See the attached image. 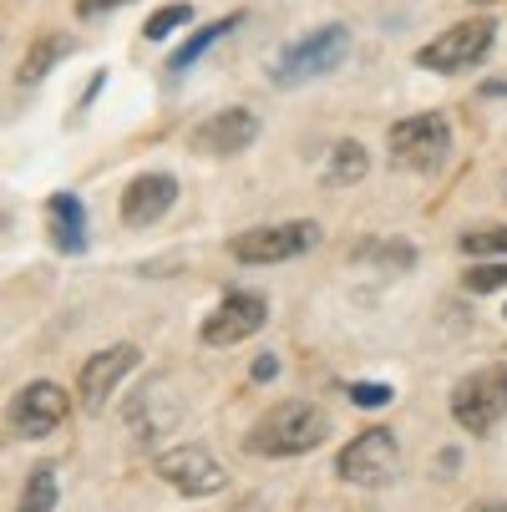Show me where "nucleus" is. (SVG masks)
<instances>
[{
	"label": "nucleus",
	"instance_id": "1",
	"mask_svg": "<svg viewBox=\"0 0 507 512\" xmlns=\"http://www.w3.org/2000/svg\"><path fill=\"white\" fill-rule=\"evenodd\" d=\"M330 436V416L315 401H279L259 416V426L244 436L254 457H305Z\"/></svg>",
	"mask_w": 507,
	"mask_h": 512
},
{
	"label": "nucleus",
	"instance_id": "2",
	"mask_svg": "<svg viewBox=\"0 0 507 512\" xmlns=\"http://www.w3.org/2000/svg\"><path fill=\"white\" fill-rule=\"evenodd\" d=\"M345 51H350V31L345 26H320V31L300 36L295 46H284V56L274 61V82L300 87V82L330 77V71L345 61Z\"/></svg>",
	"mask_w": 507,
	"mask_h": 512
},
{
	"label": "nucleus",
	"instance_id": "3",
	"mask_svg": "<svg viewBox=\"0 0 507 512\" xmlns=\"http://www.w3.org/2000/svg\"><path fill=\"white\" fill-rule=\"evenodd\" d=\"M452 416L462 431H492L507 416V365H482L452 386Z\"/></svg>",
	"mask_w": 507,
	"mask_h": 512
},
{
	"label": "nucleus",
	"instance_id": "4",
	"mask_svg": "<svg viewBox=\"0 0 507 512\" xmlns=\"http://www.w3.org/2000/svg\"><path fill=\"white\" fill-rule=\"evenodd\" d=\"M386 142H391L396 163H406L416 173H437L447 163V148H452V127L442 112H416V117H401Z\"/></svg>",
	"mask_w": 507,
	"mask_h": 512
},
{
	"label": "nucleus",
	"instance_id": "5",
	"mask_svg": "<svg viewBox=\"0 0 507 512\" xmlns=\"http://www.w3.org/2000/svg\"><path fill=\"white\" fill-rule=\"evenodd\" d=\"M396 467H401V447H396V436L386 426H366L335 457L340 482H355V487H386L396 477Z\"/></svg>",
	"mask_w": 507,
	"mask_h": 512
},
{
	"label": "nucleus",
	"instance_id": "6",
	"mask_svg": "<svg viewBox=\"0 0 507 512\" xmlns=\"http://www.w3.org/2000/svg\"><path fill=\"white\" fill-rule=\"evenodd\" d=\"M492 36H497V26H492L487 16L457 21V26H447L437 41H426V46L416 51V66H426V71H467V66H477V61L487 56Z\"/></svg>",
	"mask_w": 507,
	"mask_h": 512
},
{
	"label": "nucleus",
	"instance_id": "7",
	"mask_svg": "<svg viewBox=\"0 0 507 512\" xmlns=\"http://www.w3.org/2000/svg\"><path fill=\"white\" fill-rule=\"evenodd\" d=\"M320 244V224H274V229H244L234 244H229V254L239 259V264H279V259H295V254H305V249H315Z\"/></svg>",
	"mask_w": 507,
	"mask_h": 512
},
{
	"label": "nucleus",
	"instance_id": "8",
	"mask_svg": "<svg viewBox=\"0 0 507 512\" xmlns=\"http://www.w3.org/2000/svg\"><path fill=\"white\" fill-rule=\"evenodd\" d=\"M264 320H269V300L254 295V289H234V295H224V305L203 320L198 335H203V345H239L254 330H264Z\"/></svg>",
	"mask_w": 507,
	"mask_h": 512
},
{
	"label": "nucleus",
	"instance_id": "9",
	"mask_svg": "<svg viewBox=\"0 0 507 512\" xmlns=\"http://www.w3.org/2000/svg\"><path fill=\"white\" fill-rule=\"evenodd\" d=\"M153 472L168 482V487H178L183 497H213L224 487V467L213 462L203 447H173V452H163L158 462H153Z\"/></svg>",
	"mask_w": 507,
	"mask_h": 512
},
{
	"label": "nucleus",
	"instance_id": "10",
	"mask_svg": "<svg viewBox=\"0 0 507 512\" xmlns=\"http://www.w3.org/2000/svg\"><path fill=\"white\" fill-rule=\"evenodd\" d=\"M254 137H259V117L244 112V107H224V112H213L193 127V148L213 153V158H234V153L254 148Z\"/></svg>",
	"mask_w": 507,
	"mask_h": 512
},
{
	"label": "nucleus",
	"instance_id": "11",
	"mask_svg": "<svg viewBox=\"0 0 507 512\" xmlns=\"http://www.w3.org/2000/svg\"><path fill=\"white\" fill-rule=\"evenodd\" d=\"M173 203H178V178L173 173H142L122 188V224H132V229L158 224Z\"/></svg>",
	"mask_w": 507,
	"mask_h": 512
},
{
	"label": "nucleus",
	"instance_id": "12",
	"mask_svg": "<svg viewBox=\"0 0 507 512\" xmlns=\"http://www.w3.org/2000/svg\"><path fill=\"white\" fill-rule=\"evenodd\" d=\"M137 365V345H112V350H102V355H92L87 365H82V381H77V391H82V406L87 411H102V401L117 391V381Z\"/></svg>",
	"mask_w": 507,
	"mask_h": 512
},
{
	"label": "nucleus",
	"instance_id": "13",
	"mask_svg": "<svg viewBox=\"0 0 507 512\" xmlns=\"http://www.w3.org/2000/svg\"><path fill=\"white\" fill-rule=\"evenodd\" d=\"M66 411H71V401L56 381H31L16 401V431L21 436H46L66 421Z\"/></svg>",
	"mask_w": 507,
	"mask_h": 512
},
{
	"label": "nucleus",
	"instance_id": "14",
	"mask_svg": "<svg viewBox=\"0 0 507 512\" xmlns=\"http://www.w3.org/2000/svg\"><path fill=\"white\" fill-rule=\"evenodd\" d=\"M51 213V239L61 254H82L87 249V213H82V198H71V193H56L46 203Z\"/></svg>",
	"mask_w": 507,
	"mask_h": 512
},
{
	"label": "nucleus",
	"instance_id": "15",
	"mask_svg": "<svg viewBox=\"0 0 507 512\" xmlns=\"http://www.w3.org/2000/svg\"><path fill=\"white\" fill-rule=\"evenodd\" d=\"M61 56H71V36H56V31H51V36H41V41L21 56V71H16L21 87H36L51 66H61Z\"/></svg>",
	"mask_w": 507,
	"mask_h": 512
},
{
	"label": "nucleus",
	"instance_id": "16",
	"mask_svg": "<svg viewBox=\"0 0 507 512\" xmlns=\"http://www.w3.org/2000/svg\"><path fill=\"white\" fill-rule=\"evenodd\" d=\"M366 168H371V158H366V148L360 142H335L330 148V168H325V188H350V183H360L366 178Z\"/></svg>",
	"mask_w": 507,
	"mask_h": 512
},
{
	"label": "nucleus",
	"instance_id": "17",
	"mask_svg": "<svg viewBox=\"0 0 507 512\" xmlns=\"http://www.w3.org/2000/svg\"><path fill=\"white\" fill-rule=\"evenodd\" d=\"M234 26H244V11H234V16H224V21H213V26L193 31V36H188V41H183V46L173 51V61H168V66H173V71H188V66H193V61H198V56H203V51H208L213 41H224V36H229Z\"/></svg>",
	"mask_w": 507,
	"mask_h": 512
},
{
	"label": "nucleus",
	"instance_id": "18",
	"mask_svg": "<svg viewBox=\"0 0 507 512\" xmlns=\"http://www.w3.org/2000/svg\"><path fill=\"white\" fill-rule=\"evenodd\" d=\"M51 507H56V462H41V467H31L16 512H51Z\"/></svg>",
	"mask_w": 507,
	"mask_h": 512
},
{
	"label": "nucleus",
	"instance_id": "19",
	"mask_svg": "<svg viewBox=\"0 0 507 512\" xmlns=\"http://www.w3.org/2000/svg\"><path fill=\"white\" fill-rule=\"evenodd\" d=\"M188 21H193V6H188V0H173V6H163V11L148 16L142 36H148V41H163V36H173L178 26H188Z\"/></svg>",
	"mask_w": 507,
	"mask_h": 512
},
{
	"label": "nucleus",
	"instance_id": "20",
	"mask_svg": "<svg viewBox=\"0 0 507 512\" xmlns=\"http://www.w3.org/2000/svg\"><path fill=\"white\" fill-rule=\"evenodd\" d=\"M462 254H502V259H507V229L492 224V229H472V234H462Z\"/></svg>",
	"mask_w": 507,
	"mask_h": 512
},
{
	"label": "nucleus",
	"instance_id": "21",
	"mask_svg": "<svg viewBox=\"0 0 507 512\" xmlns=\"http://www.w3.org/2000/svg\"><path fill=\"white\" fill-rule=\"evenodd\" d=\"M462 284L472 289V295H492V289H507V259L497 264H482V269H467Z\"/></svg>",
	"mask_w": 507,
	"mask_h": 512
},
{
	"label": "nucleus",
	"instance_id": "22",
	"mask_svg": "<svg viewBox=\"0 0 507 512\" xmlns=\"http://www.w3.org/2000/svg\"><path fill=\"white\" fill-rule=\"evenodd\" d=\"M396 391L391 386H381V381H360V386H350V401L355 406H386Z\"/></svg>",
	"mask_w": 507,
	"mask_h": 512
},
{
	"label": "nucleus",
	"instance_id": "23",
	"mask_svg": "<svg viewBox=\"0 0 507 512\" xmlns=\"http://www.w3.org/2000/svg\"><path fill=\"white\" fill-rule=\"evenodd\" d=\"M249 376H254V381H274V376H279V360H274V355H259Z\"/></svg>",
	"mask_w": 507,
	"mask_h": 512
},
{
	"label": "nucleus",
	"instance_id": "24",
	"mask_svg": "<svg viewBox=\"0 0 507 512\" xmlns=\"http://www.w3.org/2000/svg\"><path fill=\"white\" fill-rule=\"evenodd\" d=\"M122 0H77V16H97V11H112Z\"/></svg>",
	"mask_w": 507,
	"mask_h": 512
},
{
	"label": "nucleus",
	"instance_id": "25",
	"mask_svg": "<svg viewBox=\"0 0 507 512\" xmlns=\"http://www.w3.org/2000/svg\"><path fill=\"white\" fill-rule=\"evenodd\" d=\"M234 512H269V507H264V502H259V497H244V502H239V507H234Z\"/></svg>",
	"mask_w": 507,
	"mask_h": 512
},
{
	"label": "nucleus",
	"instance_id": "26",
	"mask_svg": "<svg viewBox=\"0 0 507 512\" xmlns=\"http://www.w3.org/2000/svg\"><path fill=\"white\" fill-rule=\"evenodd\" d=\"M472 512H507V502H477Z\"/></svg>",
	"mask_w": 507,
	"mask_h": 512
},
{
	"label": "nucleus",
	"instance_id": "27",
	"mask_svg": "<svg viewBox=\"0 0 507 512\" xmlns=\"http://www.w3.org/2000/svg\"><path fill=\"white\" fill-rule=\"evenodd\" d=\"M482 92H487V97H502V92H507V82H487Z\"/></svg>",
	"mask_w": 507,
	"mask_h": 512
},
{
	"label": "nucleus",
	"instance_id": "28",
	"mask_svg": "<svg viewBox=\"0 0 507 512\" xmlns=\"http://www.w3.org/2000/svg\"><path fill=\"white\" fill-rule=\"evenodd\" d=\"M477 6H492V0H477Z\"/></svg>",
	"mask_w": 507,
	"mask_h": 512
},
{
	"label": "nucleus",
	"instance_id": "29",
	"mask_svg": "<svg viewBox=\"0 0 507 512\" xmlns=\"http://www.w3.org/2000/svg\"><path fill=\"white\" fill-rule=\"evenodd\" d=\"M502 315H507V310H502Z\"/></svg>",
	"mask_w": 507,
	"mask_h": 512
}]
</instances>
